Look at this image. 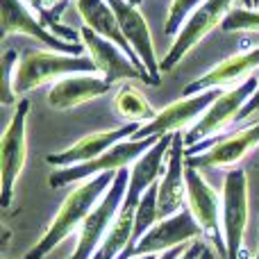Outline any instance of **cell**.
<instances>
[{
    "mask_svg": "<svg viewBox=\"0 0 259 259\" xmlns=\"http://www.w3.org/2000/svg\"><path fill=\"white\" fill-rule=\"evenodd\" d=\"M134 211L137 209H127L121 207L116 221L112 223L107 237H105L103 246L98 248V252L94 255V259H118L127 248H132V234H134Z\"/></svg>",
    "mask_w": 259,
    "mask_h": 259,
    "instance_id": "obj_22",
    "label": "cell"
},
{
    "mask_svg": "<svg viewBox=\"0 0 259 259\" xmlns=\"http://www.w3.org/2000/svg\"><path fill=\"white\" fill-rule=\"evenodd\" d=\"M237 7H248L252 9L250 0H205L196 12L189 16V21L182 25V30L178 32V36L173 39V46L168 48V53L161 59V73H168L178 66V62H182V57L191 48H196L207 34H211L214 30H219L223 25V21L228 18V14Z\"/></svg>",
    "mask_w": 259,
    "mask_h": 259,
    "instance_id": "obj_3",
    "label": "cell"
},
{
    "mask_svg": "<svg viewBox=\"0 0 259 259\" xmlns=\"http://www.w3.org/2000/svg\"><path fill=\"white\" fill-rule=\"evenodd\" d=\"M25 3H27V5H30V7H32V9H34V12H36V14H41V3H39V0H25Z\"/></svg>",
    "mask_w": 259,
    "mask_h": 259,
    "instance_id": "obj_31",
    "label": "cell"
},
{
    "mask_svg": "<svg viewBox=\"0 0 259 259\" xmlns=\"http://www.w3.org/2000/svg\"><path fill=\"white\" fill-rule=\"evenodd\" d=\"M223 32H259V9L237 7L221 25Z\"/></svg>",
    "mask_w": 259,
    "mask_h": 259,
    "instance_id": "obj_26",
    "label": "cell"
},
{
    "mask_svg": "<svg viewBox=\"0 0 259 259\" xmlns=\"http://www.w3.org/2000/svg\"><path fill=\"white\" fill-rule=\"evenodd\" d=\"M252 259H259V243H257V248H255V255H252Z\"/></svg>",
    "mask_w": 259,
    "mask_h": 259,
    "instance_id": "obj_36",
    "label": "cell"
},
{
    "mask_svg": "<svg viewBox=\"0 0 259 259\" xmlns=\"http://www.w3.org/2000/svg\"><path fill=\"white\" fill-rule=\"evenodd\" d=\"M223 91H202L196 96H182L180 100L170 103L168 107H164L161 112H157V116L152 121L143 123L141 130L134 134L132 139H148V137H161V134H175V132H187L196 125L202 118V114L211 107L219 96Z\"/></svg>",
    "mask_w": 259,
    "mask_h": 259,
    "instance_id": "obj_11",
    "label": "cell"
},
{
    "mask_svg": "<svg viewBox=\"0 0 259 259\" xmlns=\"http://www.w3.org/2000/svg\"><path fill=\"white\" fill-rule=\"evenodd\" d=\"M223 209L221 228L225 239V259H241L243 239L248 228V173L243 168H230L223 180Z\"/></svg>",
    "mask_w": 259,
    "mask_h": 259,
    "instance_id": "obj_8",
    "label": "cell"
},
{
    "mask_svg": "<svg viewBox=\"0 0 259 259\" xmlns=\"http://www.w3.org/2000/svg\"><path fill=\"white\" fill-rule=\"evenodd\" d=\"M109 7L116 14V21L121 25L123 34H125L127 44L132 46L134 55L141 59L143 68L148 71V75L159 84L161 80V66L157 59V50H155V41H152V32L148 25L146 16H143L141 7L132 5L130 0H107Z\"/></svg>",
    "mask_w": 259,
    "mask_h": 259,
    "instance_id": "obj_14",
    "label": "cell"
},
{
    "mask_svg": "<svg viewBox=\"0 0 259 259\" xmlns=\"http://www.w3.org/2000/svg\"><path fill=\"white\" fill-rule=\"evenodd\" d=\"M252 3V9H259V0H250Z\"/></svg>",
    "mask_w": 259,
    "mask_h": 259,
    "instance_id": "obj_34",
    "label": "cell"
},
{
    "mask_svg": "<svg viewBox=\"0 0 259 259\" xmlns=\"http://www.w3.org/2000/svg\"><path fill=\"white\" fill-rule=\"evenodd\" d=\"M114 84H109L98 73H75L55 82L48 91V105L57 112H68L73 107L87 105L100 96L109 94Z\"/></svg>",
    "mask_w": 259,
    "mask_h": 259,
    "instance_id": "obj_20",
    "label": "cell"
},
{
    "mask_svg": "<svg viewBox=\"0 0 259 259\" xmlns=\"http://www.w3.org/2000/svg\"><path fill=\"white\" fill-rule=\"evenodd\" d=\"M159 202H157V184L150 187L143 198L139 200L137 205V211H134V234H132V246L143 237L148 234L157 223H159ZM130 250V248H127Z\"/></svg>",
    "mask_w": 259,
    "mask_h": 259,
    "instance_id": "obj_24",
    "label": "cell"
},
{
    "mask_svg": "<svg viewBox=\"0 0 259 259\" xmlns=\"http://www.w3.org/2000/svg\"><path fill=\"white\" fill-rule=\"evenodd\" d=\"M80 41H82V46H84L87 55L94 59L98 75H103L109 84H114V82H118V80H130V77H134V80H141V82H146V84L157 87V82L152 80V77H148L146 73L139 71L132 64V59L109 39H103V36L96 34L94 30L82 25Z\"/></svg>",
    "mask_w": 259,
    "mask_h": 259,
    "instance_id": "obj_13",
    "label": "cell"
},
{
    "mask_svg": "<svg viewBox=\"0 0 259 259\" xmlns=\"http://www.w3.org/2000/svg\"><path fill=\"white\" fill-rule=\"evenodd\" d=\"M127 184H130V168L118 170L116 178H114V184L107 189L103 200L91 209V214L87 216V221L82 223L80 237H77V246L68 259H94L98 248L103 246L112 223L116 221L118 211H121L125 193H127Z\"/></svg>",
    "mask_w": 259,
    "mask_h": 259,
    "instance_id": "obj_6",
    "label": "cell"
},
{
    "mask_svg": "<svg viewBox=\"0 0 259 259\" xmlns=\"http://www.w3.org/2000/svg\"><path fill=\"white\" fill-rule=\"evenodd\" d=\"M157 141H159V137L127 139V141H121V143H116L112 150H107L105 155L87 161V164L55 168L48 178V184L53 189H62V187H68V184H82V182H87V180H94V178L105 175V173H116V170L130 168V166H132L143 152L150 150Z\"/></svg>",
    "mask_w": 259,
    "mask_h": 259,
    "instance_id": "obj_4",
    "label": "cell"
},
{
    "mask_svg": "<svg viewBox=\"0 0 259 259\" xmlns=\"http://www.w3.org/2000/svg\"><path fill=\"white\" fill-rule=\"evenodd\" d=\"M205 250H207V246L202 241H193L191 246L184 250V255L180 257V259H200L202 255H205Z\"/></svg>",
    "mask_w": 259,
    "mask_h": 259,
    "instance_id": "obj_29",
    "label": "cell"
},
{
    "mask_svg": "<svg viewBox=\"0 0 259 259\" xmlns=\"http://www.w3.org/2000/svg\"><path fill=\"white\" fill-rule=\"evenodd\" d=\"M116 173H105L94 180H87V182L77 184V187L64 198L62 207H59V211L55 214V219L50 221L48 230H46L44 237L34 243V248L25 255V259H44L66 237H71L73 232H80L82 223H84L87 216L91 214V209L103 200L107 189L114 184Z\"/></svg>",
    "mask_w": 259,
    "mask_h": 259,
    "instance_id": "obj_1",
    "label": "cell"
},
{
    "mask_svg": "<svg viewBox=\"0 0 259 259\" xmlns=\"http://www.w3.org/2000/svg\"><path fill=\"white\" fill-rule=\"evenodd\" d=\"M187 207L193 211L196 221L200 223L205 237L219 248L221 257L225 259V239L223 228L219 225V209H223V200H219V193L209 187L198 168L187 164Z\"/></svg>",
    "mask_w": 259,
    "mask_h": 259,
    "instance_id": "obj_15",
    "label": "cell"
},
{
    "mask_svg": "<svg viewBox=\"0 0 259 259\" xmlns=\"http://www.w3.org/2000/svg\"><path fill=\"white\" fill-rule=\"evenodd\" d=\"M9 34H25L30 39H36L44 44L46 48L55 50V53H66V55H84V46L71 44V41L59 39L55 32L46 27V23L34 14V9L25 3V0H3V36Z\"/></svg>",
    "mask_w": 259,
    "mask_h": 259,
    "instance_id": "obj_12",
    "label": "cell"
},
{
    "mask_svg": "<svg viewBox=\"0 0 259 259\" xmlns=\"http://www.w3.org/2000/svg\"><path fill=\"white\" fill-rule=\"evenodd\" d=\"M257 68H259V46L219 62L205 75L189 82L184 87L182 96H196V94H202V91H214V89H219V91L232 89V87H237V82L248 80Z\"/></svg>",
    "mask_w": 259,
    "mask_h": 259,
    "instance_id": "obj_18",
    "label": "cell"
},
{
    "mask_svg": "<svg viewBox=\"0 0 259 259\" xmlns=\"http://www.w3.org/2000/svg\"><path fill=\"white\" fill-rule=\"evenodd\" d=\"M130 3H132V5H137V7H141V5H143V0H130Z\"/></svg>",
    "mask_w": 259,
    "mask_h": 259,
    "instance_id": "obj_33",
    "label": "cell"
},
{
    "mask_svg": "<svg viewBox=\"0 0 259 259\" xmlns=\"http://www.w3.org/2000/svg\"><path fill=\"white\" fill-rule=\"evenodd\" d=\"M170 143H173V134H161L159 141L148 152H143V155L130 166V184H127V193H125V200H123V207L137 209L143 193L159 182V178L164 175V168H166L164 159H168Z\"/></svg>",
    "mask_w": 259,
    "mask_h": 259,
    "instance_id": "obj_19",
    "label": "cell"
},
{
    "mask_svg": "<svg viewBox=\"0 0 259 259\" xmlns=\"http://www.w3.org/2000/svg\"><path fill=\"white\" fill-rule=\"evenodd\" d=\"M143 123H125V125L116 130H103V132H91L87 137H82L80 141H75L73 146H68L62 152H53L46 157V164L53 168H66V166H77L87 164V161L96 159V157L105 155L107 150H112L116 143L127 141L141 130Z\"/></svg>",
    "mask_w": 259,
    "mask_h": 259,
    "instance_id": "obj_17",
    "label": "cell"
},
{
    "mask_svg": "<svg viewBox=\"0 0 259 259\" xmlns=\"http://www.w3.org/2000/svg\"><path fill=\"white\" fill-rule=\"evenodd\" d=\"M205 0H170L168 9H166V21H164V34L178 36V32L182 30V25L189 21L193 12H196Z\"/></svg>",
    "mask_w": 259,
    "mask_h": 259,
    "instance_id": "obj_25",
    "label": "cell"
},
{
    "mask_svg": "<svg viewBox=\"0 0 259 259\" xmlns=\"http://www.w3.org/2000/svg\"><path fill=\"white\" fill-rule=\"evenodd\" d=\"M257 89H259V77H257V73H252L248 80L239 82L237 87L223 91V94L211 103V107L202 114L200 121H198L191 130L182 132L184 146L193 148V146H198V143L211 141V139L219 137L225 127H230L232 123H237L241 109L250 103V98L255 96Z\"/></svg>",
    "mask_w": 259,
    "mask_h": 259,
    "instance_id": "obj_5",
    "label": "cell"
},
{
    "mask_svg": "<svg viewBox=\"0 0 259 259\" xmlns=\"http://www.w3.org/2000/svg\"><path fill=\"white\" fill-rule=\"evenodd\" d=\"M75 73H98L89 55H66L55 50H30L18 62L14 91L16 96H25L44 84H55Z\"/></svg>",
    "mask_w": 259,
    "mask_h": 259,
    "instance_id": "obj_2",
    "label": "cell"
},
{
    "mask_svg": "<svg viewBox=\"0 0 259 259\" xmlns=\"http://www.w3.org/2000/svg\"><path fill=\"white\" fill-rule=\"evenodd\" d=\"M27 114L30 100L21 98L12 114V121L0 139V202L7 209L14 200V189L25 168L27 159Z\"/></svg>",
    "mask_w": 259,
    "mask_h": 259,
    "instance_id": "obj_7",
    "label": "cell"
},
{
    "mask_svg": "<svg viewBox=\"0 0 259 259\" xmlns=\"http://www.w3.org/2000/svg\"><path fill=\"white\" fill-rule=\"evenodd\" d=\"M75 12L80 14L84 27L94 30L96 34H100L103 39H109L112 44H116L118 48H121L123 53L132 59L134 66H137L141 73H146V75H148V71L143 68L141 59L134 55L132 46L127 44L125 34H123L121 25H118V21H116V14H114V9L109 7L107 0H75ZM148 77H150V75H148Z\"/></svg>",
    "mask_w": 259,
    "mask_h": 259,
    "instance_id": "obj_21",
    "label": "cell"
},
{
    "mask_svg": "<svg viewBox=\"0 0 259 259\" xmlns=\"http://www.w3.org/2000/svg\"><path fill=\"white\" fill-rule=\"evenodd\" d=\"M157 257H159V255H157ZM155 255H146V257H137V259H157Z\"/></svg>",
    "mask_w": 259,
    "mask_h": 259,
    "instance_id": "obj_35",
    "label": "cell"
},
{
    "mask_svg": "<svg viewBox=\"0 0 259 259\" xmlns=\"http://www.w3.org/2000/svg\"><path fill=\"white\" fill-rule=\"evenodd\" d=\"M200 237H205L200 223L196 221L193 211L189 207H182L178 214L161 219L155 228L148 234H143L130 250H125L118 259H137L146 255H164V252L173 250L178 246H187V243L198 241Z\"/></svg>",
    "mask_w": 259,
    "mask_h": 259,
    "instance_id": "obj_9",
    "label": "cell"
},
{
    "mask_svg": "<svg viewBox=\"0 0 259 259\" xmlns=\"http://www.w3.org/2000/svg\"><path fill=\"white\" fill-rule=\"evenodd\" d=\"M112 105H114L116 116L123 118L125 123H148L157 116L150 100L132 84H123L121 89L114 94Z\"/></svg>",
    "mask_w": 259,
    "mask_h": 259,
    "instance_id": "obj_23",
    "label": "cell"
},
{
    "mask_svg": "<svg viewBox=\"0 0 259 259\" xmlns=\"http://www.w3.org/2000/svg\"><path fill=\"white\" fill-rule=\"evenodd\" d=\"M157 202L159 219H168L187 207V146L182 132L173 134L164 175L157 182Z\"/></svg>",
    "mask_w": 259,
    "mask_h": 259,
    "instance_id": "obj_16",
    "label": "cell"
},
{
    "mask_svg": "<svg viewBox=\"0 0 259 259\" xmlns=\"http://www.w3.org/2000/svg\"><path fill=\"white\" fill-rule=\"evenodd\" d=\"M259 146V121L248 127H241L228 137H219L214 141L198 143L187 148V164L191 168H237V164Z\"/></svg>",
    "mask_w": 259,
    "mask_h": 259,
    "instance_id": "obj_10",
    "label": "cell"
},
{
    "mask_svg": "<svg viewBox=\"0 0 259 259\" xmlns=\"http://www.w3.org/2000/svg\"><path fill=\"white\" fill-rule=\"evenodd\" d=\"M200 259H214V252H211L209 248H207V250H205V255H202Z\"/></svg>",
    "mask_w": 259,
    "mask_h": 259,
    "instance_id": "obj_32",
    "label": "cell"
},
{
    "mask_svg": "<svg viewBox=\"0 0 259 259\" xmlns=\"http://www.w3.org/2000/svg\"><path fill=\"white\" fill-rule=\"evenodd\" d=\"M255 112H259V89L255 91V96L250 98V103H248L246 107L241 109V114H239L237 123H248V118L255 116Z\"/></svg>",
    "mask_w": 259,
    "mask_h": 259,
    "instance_id": "obj_28",
    "label": "cell"
},
{
    "mask_svg": "<svg viewBox=\"0 0 259 259\" xmlns=\"http://www.w3.org/2000/svg\"><path fill=\"white\" fill-rule=\"evenodd\" d=\"M18 62H21V59H18L16 50L9 48L3 57V103L5 105H18V96H16V91H14Z\"/></svg>",
    "mask_w": 259,
    "mask_h": 259,
    "instance_id": "obj_27",
    "label": "cell"
},
{
    "mask_svg": "<svg viewBox=\"0 0 259 259\" xmlns=\"http://www.w3.org/2000/svg\"><path fill=\"white\" fill-rule=\"evenodd\" d=\"M41 3V12H44V9H55V7H66L68 3H71V0H39Z\"/></svg>",
    "mask_w": 259,
    "mask_h": 259,
    "instance_id": "obj_30",
    "label": "cell"
}]
</instances>
